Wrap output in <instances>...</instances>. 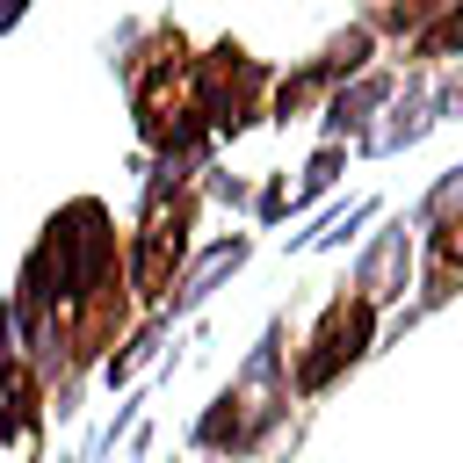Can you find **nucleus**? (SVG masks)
Listing matches in <instances>:
<instances>
[{"label":"nucleus","instance_id":"nucleus-18","mask_svg":"<svg viewBox=\"0 0 463 463\" xmlns=\"http://www.w3.org/2000/svg\"><path fill=\"white\" fill-rule=\"evenodd\" d=\"M22 14H29V0H0V36H14V29H22Z\"/></svg>","mask_w":463,"mask_h":463},{"label":"nucleus","instance_id":"nucleus-14","mask_svg":"<svg viewBox=\"0 0 463 463\" xmlns=\"http://www.w3.org/2000/svg\"><path fill=\"white\" fill-rule=\"evenodd\" d=\"M405 58H412V72H434V65H449V58H463V0H449L412 43H405ZM398 58V65H405Z\"/></svg>","mask_w":463,"mask_h":463},{"label":"nucleus","instance_id":"nucleus-9","mask_svg":"<svg viewBox=\"0 0 463 463\" xmlns=\"http://www.w3.org/2000/svg\"><path fill=\"white\" fill-rule=\"evenodd\" d=\"M412 260H420V232H412V217H383V232L362 239L347 289H362L376 311H391V304L405 297V282H412Z\"/></svg>","mask_w":463,"mask_h":463},{"label":"nucleus","instance_id":"nucleus-8","mask_svg":"<svg viewBox=\"0 0 463 463\" xmlns=\"http://www.w3.org/2000/svg\"><path fill=\"white\" fill-rule=\"evenodd\" d=\"M412 232L427 239V289H420V304L398 318V333H405V326H420L427 311H441V304L463 289V159H456V166H441V174H434V188L412 203Z\"/></svg>","mask_w":463,"mask_h":463},{"label":"nucleus","instance_id":"nucleus-10","mask_svg":"<svg viewBox=\"0 0 463 463\" xmlns=\"http://www.w3.org/2000/svg\"><path fill=\"white\" fill-rule=\"evenodd\" d=\"M246 260H253V232H217L210 246H195V253L181 260V275H174V289H166L159 318H166V326H181V318H188V311H203V304H210V297H217Z\"/></svg>","mask_w":463,"mask_h":463},{"label":"nucleus","instance_id":"nucleus-1","mask_svg":"<svg viewBox=\"0 0 463 463\" xmlns=\"http://www.w3.org/2000/svg\"><path fill=\"white\" fill-rule=\"evenodd\" d=\"M7 304H14V333H22V354L43 383H58V420H72L80 405V376L123 340L130 326V275H123V232H116V210L101 195H65L14 282H7Z\"/></svg>","mask_w":463,"mask_h":463},{"label":"nucleus","instance_id":"nucleus-15","mask_svg":"<svg viewBox=\"0 0 463 463\" xmlns=\"http://www.w3.org/2000/svg\"><path fill=\"white\" fill-rule=\"evenodd\" d=\"M166 333H174V326H166V318L152 311V318H145L137 333H123V340H116L109 354H101V376H109V383H130V376H137V369H145V362L159 354V340H166Z\"/></svg>","mask_w":463,"mask_h":463},{"label":"nucleus","instance_id":"nucleus-11","mask_svg":"<svg viewBox=\"0 0 463 463\" xmlns=\"http://www.w3.org/2000/svg\"><path fill=\"white\" fill-rule=\"evenodd\" d=\"M398 80H405V65H369V72H354L347 87H333V94L318 101V137H333V145L354 152V145L376 130V116L391 109Z\"/></svg>","mask_w":463,"mask_h":463},{"label":"nucleus","instance_id":"nucleus-4","mask_svg":"<svg viewBox=\"0 0 463 463\" xmlns=\"http://www.w3.org/2000/svg\"><path fill=\"white\" fill-rule=\"evenodd\" d=\"M203 166H174V159H152L145 166V203H137V232L123 239V275L130 289L159 311L181 260L195 253V217H203V188H195Z\"/></svg>","mask_w":463,"mask_h":463},{"label":"nucleus","instance_id":"nucleus-7","mask_svg":"<svg viewBox=\"0 0 463 463\" xmlns=\"http://www.w3.org/2000/svg\"><path fill=\"white\" fill-rule=\"evenodd\" d=\"M376 29H369V14H354V22H340L311 58H297L289 72H275V87H268V123H304V116H318V101L333 94V87H347L354 72H369L376 65Z\"/></svg>","mask_w":463,"mask_h":463},{"label":"nucleus","instance_id":"nucleus-12","mask_svg":"<svg viewBox=\"0 0 463 463\" xmlns=\"http://www.w3.org/2000/svg\"><path fill=\"white\" fill-rule=\"evenodd\" d=\"M434 123H441V116H434V80L405 65V80H398L391 109L376 116V130H369V137H362L354 152H362V159H391V152H412V145H420V137H427Z\"/></svg>","mask_w":463,"mask_h":463},{"label":"nucleus","instance_id":"nucleus-3","mask_svg":"<svg viewBox=\"0 0 463 463\" xmlns=\"http://www.w3.org/2000/svg\"><path fill=\"white\" fill-rule=\"evenodd\" d=\"M289 347H282V318L260 326V340L246 347V362L232 369V383L203 405V420L188 427V449L203 456H224V463H246L253 449L275 441V427L289 420Z\"/></svg>","mask_w":463,"mask_h":463},{"label":"nucleus","instance_id":"nucleus-16","mask_svg":"<svg viewBox=\"0 0 463 463\" xmlns=\"http://www.w3.org/2000/svg\"><path fill=\"white\" fill-rule=\"evenodd\" d=\"M441 7H449V0H376V7H369V29L391 36V43H412Z\"/></svg>","mask_w":463,"mask_h":463},{"label":"nucleus","instance_id":"nucleus-5","mask_svg":"<svg viewBox=\"0 0 463 463\" xmlns=\"http://www.w3.org/2000/svg\"><path fill=\"white\" fill-rule=\"evenodd\" d=\"M188 87H195V116L210 123V137H246L253 123H268L275 65L253 58L239 36H217L210 51L188 58Z\"/></svg>","mask_w":463,"mask_h":463},{"label":"nucleus","instance_id":"nucleus-6","mask_svg":"<svg viewBox=\"0 0 463 463\" xmlns=\"http://www.w3.org/2000/svg\"><path fill=\"white\" fill-rule=\"evenodd\" d=\"M376 318H383V311H376L362 289H333V297L318 304L297 362H289V391H297V398H326L354 362L376 354Z\"/></svg>","mask_w":463,"mask_h":463},{"label":"nucleus","instance_id":"nucleus-17","mask_svg":"<svg viewBox=\"0 0 463 463\" xmlns=\"http://www.w3.org/2000/svg\"><path fill=\"white\" fill-rule=\"evenodd\" d=\"M434 116L449 123V116H463V72L449 80V87H434Z\"/></svg>","mask_w":463,"mask_h":463},{"label":"nucleus","instance_id":"nucleus-2","mask_svg":"<svg viewBox=\"0 0 463 463\" xmlns=\"http://www.w3.org/2000/svg\"><path fill=\"white\" fill-rule=\"evenodd\" d=\"M188 36L181 22H145L130 65H123V87H130V123H137V145L152 159H174V166H203L210 159V123L195 116V87H188Z\"/></svg>","mask_w":463,"mask_h":463},{"label":"nucleus","instance_id":"nucleus-13","mask_svg":"<svg viewBox=\"0 0 463 463\" xmlns=\"http://www.w3.org/2000/svg\"><path fill=\"white\" fill-rule=\"evenodd\" d=\"M383 217V195H354V203H333V210H318L297 239H289V253H333V246H347L362 224H376Z\"/></svg>","mask_w":463,"mask_h":463}]
</instances>
